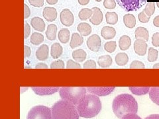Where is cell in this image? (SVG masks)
<instances>
[{
    "mask_svg": "<svg viewBox=\"0 0 159 119\" xmlns=\"http://www.w3.org/2000/svg\"><path fill=\"white\" fill-rule=\"evenodd\" d=\"M101 34L104 39L106 40L112 39L116 35V31L113 27L106 26L102 28Z\"/></svg>",
    "mask_w": 159,
    "mask_h": 119,
    "instance_id": "cell-16",
    "label": "cell"
},
{
    "mask_svg": "<svg viewBox=\"0 0 159 119\" xmlns=\"http://www.w3.org/2000/svg\"><path fill=\"white\" fill-rule=\"evenodd\" d=\"M103 6L107 9H113L116 7V2L115 0H104Z\"/></svg>",
    "mask_w": 159,
    "mask_h": 119,
    "instance_id": "cell-37",
    "label": "cell"
},
{
    "mask_svg": "<svg viewBox=\"0 0 159 119\" xmlns=\"http://www.w3.org/2000/svg\"><path fill=\"white\" fill-rule=\"evenodd\" d=\"M61 88L58 87H33V91L39 95H47L56 93Z\"/></svg>",
    "mask_w": 159,
    "mask_h": 119,
    "instance_id": "cell-10",
    "label": "cell"
},
{
    "mask_svg": "<svg viewBox=\"0 0 159 119\" xmlns=\"http://www.w3.org/2000/svg\"><path fill=\"white\" fill-rule=\"evenodd\" d=\"M83 68L84 69H95L96 68V62L93 60H88L84 64Z\"/></svg>",
    "mask_w": 159,
    "mask_h": 119,
    "instance_id": "cell-40",
    "label": "cell"
},
{
    "mask_svg": "<svg viewBox=\"0 0 159 119\" xmlns=\"http://www.w3.org/2000/svg\"><path fill=\"white\" fill-rule=\"evenodd\" d=\"M152 68L153 69H159V63L155 64V65L152 66Z\"/></svg>",
    "mask_w": 159,
    "mask_h": 119,
    "instance_id": "cell-53",
    "label": "cell"
},
{
    "mask_svg": "<svg viewBox=\"0 0 159 119\" xmlns=\"http://www.w3.org/2000/svg\"><path fill=\"white\" fill-rule=\"evenodd\" d=\"M43 15L47 21L52 22L57 19V11L54 7H46L43 9Z\"/></svg>",
    "mask_w": 159,
    "mask_h": 119,
    "instance_id": "cell-12",
    "label": "cell"
},
{
    "mask_svg": "<svg viewBox=\"0 0 159 119\" xmlns=\"http://www.w3.org/2000/svg\"><path fill=\"white\" fill-rule=\"evenodd\" d=\"M131 44V40L129 36L123 35L119 40V46L121 51H127Z\"/></svg>",
    "mask_w": 159,
    "mask_h": 119,
    "instance_id": "cell-20",
    "label": "cell"
},
{
    "mask_svg": "<svg viewBox=\"0 0 159 119\" xmlns=\"http://www.w3.org/2000/svg\"><path fill=\"white\" fill-rule=\"evenodd\" d=\"M35 68H37V69H47L48 66L47 64H44V63H39L36 65Z\"/></svg>",
    "mask_w": 159,
    "mask_h": 119,
    "instance_id": "cell-48",
    "label": "cell"
},
{
    "mask_svg": "<svg viewBox=\"0 0 159 119\" xmlns=\"http://www.w3.org/2000/svg\"><path fill=\"white\" fill-rule=\"evenodd\" d=\"M86 89L88 92L95 95L105 96L110 94L115 89V87H88Z\"/></svg>",
    "mask_w": 159,
    "mask_h": 119,
    "instance_id": "cell-9",
    "label": "cell"
},
{
    "mask_svg": "<svg viewBox=\"0 0 159 119\" xmlns=\"http://www.w3.org/2000/svg\"><path fill=\"white\" fill-rule=\"evenodd\" d=\"M58 2V0H47V3H48L49 5H54L57 3Z\"/></svg>",
    "mask_w": 159,
    "mask_h": 119,
    "instance_id": "cell-52",
    "label": "cell"
},
{
    "mask_svg": "<svg viewBox=\"0 0 159 119\" xmlns=\"http://www.w3.org/2000/svg\"><path fill=\"white\" fill-rule=\"evenodd\" d=\"M158 56V52L157 50L154 48H148V60L150 62H153L156 61Z\"/></svg>",
    "mask_w": 159,
    "mask_h": 119,
    "instance_id": "cell-34",
    "label": "cell"
},
{
    "mask_svg": "<svg viewBox=\"0 0 159 119\" xmlns=\"http://www.w3.org/2000/svg\"><path fill=\"white\" fill-rule=\"evenodd\" d=\"M78 31L82 36L86 37L92 33V27L89 24L86 23H80L77 27Z\"/></svg>",
    "mask_w": 159,
    "mask_h": 119,
    "instance_id": "cell-19",
    "label": "cell"
},
{
    "mask_svg": "<svg viewBox=\"0 0 159 119\" xmlns=\"http://www.w3.org/2000/svg\"><path fill=\"white\" fill-rule=\"evenodd\" d=\"M31 33V27L27 23H25V28H24V38L27 39Z\"/></svg>",
    "mask_w": 159,
    "mask_h": 119,
    "instance_id": "cell-44",
    "label": "cell"
},
{
    "mask_svg": "<svg viewBox=\"0 0 159 119\" xmlns=\"http://www.w3.org/2000/svg\"><path fill=\"white\" fill-rule=\"evenodd\" d=\"M112 58L109 55L102 56L98 58V63L102 68H109L112 64Z\"/></svg>",
    "mask_w": 159,
    "mask_h": 119,
    "instance_id": "cell-25",
    "label": "cell"
},
{
    "mask_svg": "<svg viewBox=\"0 0 159 119\" xmlns=\"http://www.w3.org/2000/svg\"><path fill=\"white\" fill-rule=\"evenodd\" d=\"M147 44L146 41L141 39H137L134 42V50L139 56H145L147 50Z\"/></svg>",
    "mask_w": 159,
    "mask_h": 119,
    "instance_id": "cell-11",
    "label": "cell"
},
{
    "mask_svg": "<svg viewBox=\"0 0 159 119\" xmlns=\"http://www.w3.org/2000/svg\"><path fill=\"white\" fill-rule=\"evenodd\" d=\"M145 68V64H144L143 62L138 60L133 61L130 65L131 69H144Z\"/></svg>",
    "mask_w": 159,
    "mask_h": 119,
    "instance_id": "cell-38",
    "label": "cell"
},
{
    "mask_svg": "<svg viewBox=\"0 0 159 119\" xmlns=\"http://www.w3.org/2000/svg\"><path fill=\"white\" fill-rule=\"evenodd\" d=\"M153 24L156 27H159V15L155 17L153 20Z\"/></svg>",
    "mask_w": 159,
    "mask_h": 119,
    "instance_id": "cell-49",
    "label": "cell"
},
{
    "mask_svg": "<svg viewBox=\"0 0 159 119\" xmlns=\"http://www.w3.org/2000/svg\"><path fill=\"white\" fill-rule=\"evenodd\" d=\"M78 1L81 6H86V5L88 4L89 2V0H78Z\"/></svg>",
    "mask_w": 159,
    "mask_h": 119,
    "instance_id": "cell-50",
    "label": "cell"
},
{
    "mask_svg": "<svg viewBox=\"0 0 159 119\" xmlns=\"http://www.w3.org/2000/svg\"><path fill=\"white\" fill-rule=\"evenodd\" d=\"M44 41V37L41 33H33L31 37V42L34 45H39Z\"/></svg>",
    "mask_w": 159,
    "mask_h": 119,
    "instance_id": "cell-31",
    "label": "cell"
},
{
    "mask_svg": "<svg viewBox=\"0 0 159 119\" xmlns=\"http://www.w3.org/2000/svg\"><path fill=\"white\" fill-rule=\"evenodd\" d=\"M152 44L155 47L159 46V33H156L152 35Z\"/></svg>",
    "mask_w": 159,
    "mask_h": 119,
    "instance_id": "cell-43",
    "label": "cell"
},
{
    "mask_svg": "<svg viewBox=\"0 0 159 119\" xmlns=\"http://www.w3.org/2000/svg\"><path fill=\"white\" fill-rule=\"evenodd\" d=\"M123 23L127 28H134L136 24V19L132 14H126L123 17Z\"/></svg>",
    "mask_w": 159,
    "mask_h": 119,
    "instance_id": "cell-24",
    "label": "cell"
},
{
    "mask_svg": "<svg viewBox=\"0 0 159 119\" xmlns=\"http://www.w3.org/2000/svg\"><path fill=\"white\" fill-rule=\"evenodd\" d=\"M149 97L152 102L159 105V87H152L149 90Z\"/></svg>",
    "mask_w": 159,
    "mask_h": 119,
    "instance_id": "cell-27",
    "label": "cell"
},
{
    "mask_svg": "<svg viewBox=\"0 0 159 119\" xmlns=\"http://www.w3.org/2000/svg\"><path fill=\"white\" fill-rule=\"evenodd\" d=\"M116 48H117V44L116 41L107 42L105 44V45H104V49H105V51L109 53L113 52L116 51Z\"/></svg>",
    "mask_w": 159,
    "mask_h": 119,
    "instance_id": "cell-35",
    "label": "cell"
},
{
    "mask_svg": "<svg viewBox=\"0 0 159 119\" xmlns=\"http://www.w3.org/2000/svg\"><path fill=\"white\" fill-rule=\"evenodd\" d=\"M119 6L127 12L135 11L145 5L147 0H116Z\"/></svg>",
    "mask_w": 159,
    "mask_h": 119,
    "instance_id": "cell-6",
    "label": "cell"
},
{
    "mask_svg": "<svg viewBox=\"0 0 159 119\" xmlns=\"http://www.w3.org/2000/svg\"><path fill=\"white\" fill-rule=\"evenodd\" d=\"M157 1H159V0H157Z\"/></svg>",
    "mask_w": 159,
    "mask_h": 119,
    "instance_id": "cell-56",
    "label": "cell"
},
{
    "mask_svg": "<svg viewBox=\"0 0 159 119\" xmlns=\"http://www.w3.org/2000/svg\"><path fill=\"white\" fill-rule=\"evenodd\" d=\"M51 69H64V62L61 60H58L53 62L51 65Z\"/></svg>",
    "mask_w": 159,
    "mask_h": 119,
    "instance_id": "cell-36",
    "label": "cell"
},
{
    "mask_svg": "<svg viewBox=\"0 0 159 119\" xmlns=\"http://www.w3.org/2000/svg\"><path fill=\"white\" fill-rule=\"evenodd\" d=\"M87 57L86 52L82 49H77L72 52V58L78 62H82Z\"/></svg>",
    "mask_w": 159,
    "mask_h": 119,
    "instance_id": "cell-23",
    "label": "cell"
},
{
    "mask_svg": "<svg viewBox=\"0 0 159 119\" xmlns=\"http://www.w3.org/2000/svg\"><path fill=\"white\" fill-rule=\"evenodd\" d=\"M84 42L83 37L78 33H74L72 34L71 37V41L70 42V46L72 48H74L81 46Z\"/></svg>",
    "mask_w": 159,
    "mask_h": 119,
    "instance_id": "cell-18",
    "label": "cell"
},
{
    "mask_svg": "<svg viewBox=\"0 0 159 119\" xmlns=\"http://www.w3.org/2000/svg\"><path fill=\"white\" fill-rule=\"evenodd\" d=\"M49 48L47 44H43L40 46L36 52V57L37 60L41 61H44L48 57Z\"/></svg>",
    "mask_w": 159,
    "mask_h": 119,
    "instance_id": "cell-14",
    "label": "cell"
},
{
    "mask_svg": "<svg viewBox=\"0 0 159 119\" xmlns=\"http://www.w3.org/2000/svg\"><path fill=\"white\" fill-rule=\"evenodd\" d=\"M31 27L39 32H43L45 29V23H44L43 19L39 17H33L31 21Z\"/></svg>",
    "mask_w": 159,
    "mask_h": 119,
    "instance_id": "cell-15",
    "label": "cell"
},
{
    "mask_svg": "<svg viewBox=\"0 0 159 119\" xmlns=\"http://www.w3.org/2000/svg\"><path fill=\"white\" fill-rule=\"evenodd\" d=\"M145 119H159V115H151Z\"/></svg>",
    "mask_w": 159,
    "mask_h": 119,
    "instance_id": "cell-51",
    "label": "cell"
},
{
    "mask_svg": "<svg viewBox=\"0 0 159 119\" xmlns=\"http://www.w3.org/2000/svg\"><path fill=\"white\" fill-rule=\"evenodd\" d=\"M60 19L63 25L66 27L72 26L74 21L73 13L68 9H64L60 15Z\"/></svg>",
    "mask_w": 159,
    "mask_h": 119,
    "instance_id": "cell-8",
    "label": "cell"
},
{
    "mask_svg": "<svg viewBox=\"0 0 159 119\" xmlns=\"http://www.w3.org/2000/svg\"><path fill=\"white\" fill-rule=\"evenodd\" d=\"M121 119H142V118L140 117H139L135 113H129L125 116H123Z\"/></svg>",
    "mask_w": 159,
    "mask_h": 119,
    "instance_id": "cell-45",
    "label": "cell"
},
{
    "mask_svg": "<svg viewBox=\"0 0 159 119\" xmlns=\"http://www.w3.org/2000/svg\"><path fill=\"white\" fill-rule=\"evenodd\" d=\"M129 62V57L127 54L124 52L118 53L116 56V62L119 66H125Z\"/></svg>",
    "mask_w": 159,
    "mask_h": 119,
    "instance_id": "cell-26",
    "label": "cell"
},
{
    "mask_svg": "<svg viewBox=\"0 0 159 119\" xmlns=\"http://www.w3.org/2000/svg\"><path fill=\"white\" fill-rule=\"evenodd\" d=\"M106 18L107 23L110 24H116L118 21V15L116 12H107Z\"/></svg>",
    "mask_w": 159,
    "mask_h": 119,
    "instance_id": "cell-32",
    "label": "cell"
},
{
    "mask_svg": "<svg viewBox=\"0 0 159 119\" xmlns=\"http://www.w3.org/2000/svg\"><path fill=\"white\" fill-rule=\"evenodd\" d=\"M92 10L93 15L90 19H89V21L94 25H99L103 21V13L101 9L97 7H93Z\"/></svg>",
    "mask_w": 159,
    "mask_h": 119,
    "instance_id": "cell-13",
    "label": "cell"
},
{
    "mask_svg": "<svg viewBox=\"0 0 159 119\" xmlns=\"http://www.w3.org/2000/svg\"><path fill=\"white\" fill-rule=\"evenodd\" d=\"M58 39L63 44H66L69 41L70 31L68 29H62L58 32Z\"/></svg>",
    "mask_w": 159,
    "mask_h": 119,
    "instance_id": "cell-28",
    "label": "cell"
},
{
    "mask_svg": "<svg viewBox=\"0 0 159 119\" xmlns=\"http://www.w3.org/2000/svg\"><path fill=\"white\" fill-rule=\"evenodd\" d=\"M86 90L84 87H62L60 89V95L62 100L76 105L86 95Z\"/></svg>",
    "mask_w": 159,
    "mask_h": 119,
    "instance_id": "cell-4",
    "label": "cell"
},
{
    "mask_svg": "<svg viewBox=\"0 0 159 119\" xmlns=\"http://www.w3.org/2000/svg\"><path fill=\"white\" fill-rule=\"evenodd\" d=\"M76 108L80 117L90 118L97 116L102 110V102L95 95H86L83 97Z\"/></svg>",
    "mask_w": 159,
    "mask_h": 119,
    "instance_id": "cell-2",
    "label": "cell"
},
{
    "mask_svg": "<svg viewBox=\"0 0 159 119\" xmlns=\"http://www.w3.org/2000/svg\"><path fill=\"white\" fill-rule=\"evenodd\" d=\"M82 67L80 65V64L75 62L72 60H69L66 64L67 69H80Z\"/></svg>",
    "mask_w": 159,
    "mask_h": 119,
    "instance_id": "cell-39",
    "label": "cell"
},
{
    "mask_svg": "<svg viewBox=\"0 0 159 119\" xmlns=\"http://www.w3.org/2000/svg\"><path fill=\"white\" fill-rule=\"evenodd\" d=\"M27 119H53L51 108L43 105L33 107L28 112Z\"/></svg>",
    "mask_w": 159,
    "mask_h": 119,
    "instance_id": "cell-5",
    "label": "cell"
},
{
    "mask_svg": "<svg viewBox=\"0 0 159 119\" xmlns=\"http://www.w3.org/2000/svg\"><path fill=\"white\" fill-rule=\"evenodd\" d=\"M53 119H79V113L73 104L61 100L56 102L52 107Z\"/></svg>",
    "mask_w": 159,
    "mask_h": 119,
    "instance_id": "cell-3",
    "label": "cell"
},
{
    "mask_svg": "<svg viewBox=\"0 0 159 119\" xmlns=\"http://www.w3.org/2000/svg\"><path fill=\"white\" fill-rule=\"evenodd\" d=\"M57 27L56 24H51L48 25L46 31V37L49 41H54L57 37Z\"/></svg>",
    "mask_w": 159,
    "mask_h": 119,
    "instance_id": "cell-21",
    "label": "cell"
},
{
    "mask_svg": "<svg viewBox=\"0 0 159 119\" xmlns=\"http://www.w3.org/2000/svg\"><path fill=\"white\" fill-rule=\"evenodd\" d=\"M135 38L137 39H141L144 40L146 42L148 41V37H149V34L148 30L143 27H139L136 29L135 30Z\"/></svg>",
    "mask_w": 159,
    "mask_h": 119,
    "instance_id": "cell-17",
    "label": "cell"
},
{
    "mask_svg": "<svg viewBox=\"0 0 159 119\" xmlns=\"http://www.w3.org/2000/svg\"><path fill=\"white\" fill-rule=\"evenodd\" d=\"M29 3L35 7H41L44 5V0H29Z\"/></svg>",
    "mask_w": 159,
    "mask_h": 119,
    "instance_id": "cell-42",
    "label": "cell"
},
{
    "mask_svg": "<svg viewBox=\"0 0 159 119\" xmlns=\"http://www.w3.org/2000/svg\"><path fill=\"white\" fill-rule=\"evenodd\" d=\"M138 17H139V21H140L141 23H148L149 21V20H150V17H151L148 16L147 15H146L143 11H142V12H141L139 14Z\"/></svg>",
    "mask_w": 159,
    "mask_h": 119,
    "instance_id": "cell-41",
    "label": "cell"
},
{
    "mask_svg": "<svg viewBox=\"0 0 159 119\" xmlns=\"http://www.w3.org/2000/svg\"><path fill=\"white\" fill-rule=\"evenodd\" d=\"M87 46L90 51L93 52H98L101 48L102 41L98 34H93L87 40Z\"/></svg>",
    "mask_w": 159,
    "mask_h": 119,
    "instance_id": "cell-7",
    "label": "cell"
},
{
    "mask_svg": "<svg viewBox=\"0 0 159 119\" xmlns=\"http://www.w3.org/2000/svg\"><path fill=\"white\" fill-rule=\"evenodd\" d=\"M150 88L149 87H129V89L135 95H142L148 93Z\"/></svg>",
    "mask_w": 159,
    "mask_h": 119,
    "instance_id": "cell-29",
    "label": "cell"
},
{
    "mask_svg": "<svg viewBox=\"0 0 159 119\" xmlns=\"http://www.w3.org/2000/svg\"><path fill=\"white\" fill-rule=\"evenodd\" d=\"M155 3L154 2H148L147 5L145 8L144 9L143 12L145 13L148 16L151 17L155 13Z\"/></svg>",
    "mask_w": 159,
    "mask_h": 119,
    "instance_id": "cell-33",
    "label": "cell"
},
{
    "mask_svg": "<svg viewBox=\"0 0 159 119\" xmlns=\"http://www.w3.org/2000/svg\"><path fill=\"white\" fill-rule=\"evenodd\" d=\"M96 1L98 2H100L102 1V0H96Z\"/></svg>",
    "mask_w": 159,
    "mask_h": 119,
    "instance_id": "cell-55",
    "label": "cell"
},
{
    "mask_svg": "<svg viewBox=\"0 0 159 119\" xmlns=\"http://www.w3.org/2000/svg\"><path fill=\"white\" fill-rule=\"evenodd\" d=\"M63 52V48L61 44L58 43H54L51 46V54L54 59H57L62 55Z\"/></svg>",
    "mask_w": 159,
    "mask_h": 119,
    "instance_id": "cell-22",
    "label": "cell"
},
{
    "mask_svg": "<svg viewBox=\"0 0 159 119\" xmlns=\"http://www.w3.org/2000/svg\"><path fill=\"white\" fill-rule=\"evenodd\" d=\"M112 109L116 116L121 118L129 113L136 114L138 111V103L129 94H121L113 99Z\"/></svg>",
    "mask_w": 159,
    "mask_h": 119,
    "instance_id": "cell-1",
    "label": "cell"
},
{
    "mask_svg": "<svg viewBox=\"0 0 159 119\" xmlns=\"http://www.w3.org/2000/svg\"><path fill=\"white\" fill-rule=\"evenodd\" d=\"M157 6H158V7L159 8V2H158L157 3Z\"/></svg>",
    "mask_w": 159,
    "mask_h": 119,
    "instance_id": "cell-54",
    "label": "cell"
},
{
    "mask_svg": "<svg viewBox=\"0 0 159 119\" xmlns=\"http://www.w3.org/2000/svg\"><path fill=\"white\" fill-rule=\"evenodd\" d=\"M24 50H25V53H24V54H25V58H28V57H29L30 56H31V48H30V47L29 46H27V45H25L24 46Z\"/></svg>",
    "mask_w": 159,
    "mask_h": 119,
    "instance_id": "cell-47",
    "label": "cell"
},
{
    "mask_svg": "<svg viewBox=\"0 0 159 119\" xmlns=\"http://www.w3.org/2000/svg\"><path fill=\"white\" fill-rule=\"evenodd\" d=\"M92 15L93 12L92 9H89L88 8H84L79 12L78 17L82 21H86L89 18L92 17Z\"/></svg>",
    "mask_w": 159,
    "mask_h": 119,
    "instance_id": "cell-30",
    "label": "cell"
},
{
    "mask_svg": "<svg viewBox=\"0 0 159 119\" xmlns=\"http://www.w3.org/2000/svg\"><path fill=\"white\" fill-rule=\"evenodd\" d=\"M30 15H31V11L27 4H24V19H26L29 17Z\"/></svg>",
    "mask_w": 159,
    "mask_h": 119,
    "instance_id": "cell-46",
    "label": "cell"
}]
</instances>
